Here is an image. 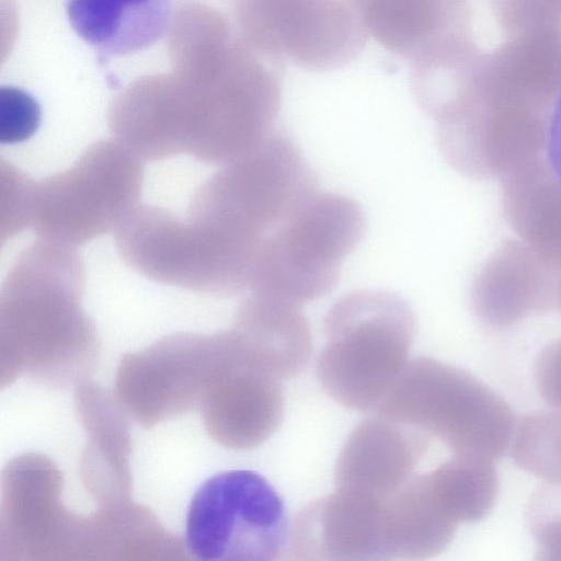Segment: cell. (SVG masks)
<instances>
[{"label":"cell","mask_w":561,"mask_h":561,"mask_svg":"<svg viewBox=\"0 0 561 561\" xmlns=\"http://www.w3.org/2000/svg\"><path fill=\"white\" fill-rule=\"evenodd\" d=\"M285 65L242 39L225 57L156 75L157 106L174 152L226 164L252 149L273 130Z\"/></svg>","instance_id":"cell-1"},{"label":"cell","mask_w":561,"mask_h":561,"mask_svg":"<svg viewBox=\"0 0 561 561\" xmlns=\"http://www.w3.org/2000/svg\"><path fill=\"white\" fill-rule=\"evenodd\" d=\"M318 377L327 393L353 410L378 405L408 366L415 316L400 296L379 289L344 295L323 321Z\"/></svg>","instance_id":"cell-2"},{"label":"cell","mask_w":561,"mask_h":561,"mask_svg":"<svg viewBox=\"0 0 561 561\" xmlns=\"http://www.w3.org/2000/svg\"><path fill=\"white\" fill-rule=\"evenodd\" d=\"M316 192L317 178L299 148L273 129L196 191L187 218L243 242L256 259L261 245Z\"/></svg>","instance_id":"cell-3"},{"label":"cell","mask_w":561,"mask_h":561,"mask_svg":"<svg viewBox=\"0 0 561 561\" xmlns=\"http://www.w3.org/2000/svg\"><path fill=\"white\" fill-rule=\"evenodd\" d=\"M119 256L156 283L215 296L249 289L255 253L221 230L138 205L115 230Z\"/></svg>","instance_id":"cell-4"},{"label":"cell","mask_w":561,"mask_h":561,"mask_svg":"<svg viewBox=\"0 0 561 561\" xmlns=\"http://www.w3.org/2000/svg\"><path fill=\"white\" fill-rule=\"evenodd\" d=\"M377 411L414 423L453 455L495 460L511 443L507 402L466 370L428 357L407 368Z\"/></svg>","instance_id":"cell-5"},{"label":"cell","mask_w":561,"mask_h":561,"mask_svg":"<svg viewBox=\"0 0 561 561\" xmlns=\"http://www.w3.org/2000/svg\"><path fill=\"white\" fill-rule=\"evenodd\" d=\"M365 216L350 197L316 192L260 248L251 293L300 305L336 286L341 264L360 242Z\"/></svg>","instance_id":"cell-6"},{"label":"cell","mask_w":561,"mask_h":561,"mask_svg":"<svg viewBox=\"0 0 561 561\" xmlns=\"http://www.w3.org/2000/svg\"><path fill=\"white\" fill-rule=\"evenodd\" d=\"M142 182L138 156L117 139L100 140L67 170L34 182L30 227L76 248L115 231L138 206Z\"/></svg>","instance_id":"cell-7"},{"label":"cell","mask_w":561,"mask_h":561,"mask_svg":"<svg viewBox=\"0 0 561 561\" xmlns=\"http://www.w3.org/2000/svg\"><path fill=\"white\" fill-rule=\"evenodd\" d=\"M184 537L188 553L199 560H276L287 540L284 503L256 472L217 473L196 489Z\"/></svg>","instance_id":"cell-8"},{"label":"cell","mask_w":561,"mask_h":561,"mask_svg":"<svg viewBox=\"0 0 561 561\" xmlns=\"http://www.w3.org/2000/svg\"><path fill=\"white\" fill-rule=\"evenodd\" d=\"M237 20L247 42L312 72L348 65L369 36L347 0H237Z\"/></svg>","instance_id":"cell-9"},{"label":"cell","mask_w":561,"mask_h":561,"mask_svg":"<svg viewBox=\"0 0 561 561\" xmlns=\"http://www.w3.org/2000/svg\"><path fill=\"white\" fill-rule=\"evenodd\" d=\"M368 34L410 68L472 41L466 0H347Z\"/></svg>","instance_id":"cell-10"},{"label":"cell","mask_w":561,"mask_h":561,"mask_svg":"<svg viewBox=\"0 0 561 561\" xmlns=\"http://www.w3.org/2000/svg\"><path fill=\"white\" fill-rule=\"evenodd\" d=\"M75 33L105 57L146 49L171 27L172 0H67Z\"/></svg>","instance_id":"cell-11"},{"label":"cell","mask_w":561,"mask_h":561,"mask_svg":"<svg viewBox=\"0 0 561 561\" xmlns=\"http://www.w3.org/2000/svg\"><path fill=\"white\" fill-rule=\"evenodd\" d=\"M234 327L255 343L283 380L307 365L311 331L298 305L251 293L237 311Z\"/></svg>","instance_id":"cell-12"},{"label":"cell","mask_w":561,"mask_h":561,"mask_svg":"<svg viewBox=\"0 0 561 561\" xmlns=\"http://www.w3.org/2000/svg\"><path fill=\"white\" fill-rule=\"evenodd\" d=\"M434 496L455 523L478 522L489 515L497 496L493 460L451 455L433 471Z\"/></svg>","instance_id":"cell-13"},{"label":"cell","mask_w":561,"mask_h":561,"mask_svg":"<svg viewBox=\"0 0 561 561\" xmlns=\"http://www.w3.org/2000/svg\"><path fill=\"white\" fill-rule=\"evenodd\" d=\"M514 462L548 483L561 484V411L524 415L511 439Z\"/></svg>","instance_id":"cell-14"},{"label":"cell","mask_w":561,"mask_h":561,"mask_svg":"<svg viewBox=\"0 0 561 561\" xmlns=\"http://www.w3.org/2000/svg\"><path fill=\"white\" fill-rule=\"evenodd\" d=\"M526 519L536 543V559L561 561V484L537 489L527 504Z\"/></svg>","instance_id":"cell-15"},{"label":"cell","mask_w":561,"mask_h":561,"mask_svg":"<svg viewBox=\"0 0 561 561\" xmlns=\"http://www.w3.org/2000/svg\"><path fill=\"white\" fill-rule=\"evenodd\" d=\"M34 182L14 167L1 163V240L30 227Z\"/></svg>","instance_id":"cell-16"},{"label":"cell","mask_w":561,"mask_h":561,"mask_svg":"<svg viewBox=\"0 0 561 561\" xmlns=\"http://www.w3.org/2000/svg\"><path fill=\"white\" fill-rule=\"evenodd\" d=\"M39 122V107L27 93L11 87L0 91V140L15 144L30 138Z\"/></svg>","instance_id":"cell-17"},{"label":"cell","mask_w":561,"mask_h":561,"mask_svg":"<svg viewBox=\"0 0 561 561\" xmlns=\"http://www.w3.org/2000/svg\"><path fill=\"white\" fill-rule=\"evenodd\" d=\"M491 9L504 35L561 23L543 0H491Z\"/></svg>","instance_id":"cell-18"},{"label":"cell","mask_w":561,"mask_h":561,"mask_svg":"<svg viewBox=\"0 0 561 561\" xmlns=\"http://www.w3.org/2000/svg\"><path fill=\"white\" fill-rule=\"evenodd\" d=\"M534 373L541 398L561 410V339L549 343L540 351Z\"/></svg>","instance_id":"cell-19"},{"label":"cell","mask_w":561,"mask_h":561,"mask_svg":"<svg viewBox=\"0 0 561 561\" xmlns=\"http://www.w3.org/2000/svg\"><path fill=\"white\" fill-rule=\"evenodd\" d=\"M547 150L551 171L561 187V92L554 102L548 122Z\"/></svg>","instance_id":"cell-20"},{"label":"cell","mask_w":561,"mask_h":561,"mask_svg":"<svg viewBox=\"0 0 561 561\" xmlns=\"http://www.w3.org/2000/svg\"><path fill=\"white\" fill-rule=\"evenodd\" d=\"M546 4L561 18V0H543Z\"/></svg>","instance_id":"cell-21"}]
</instances>
